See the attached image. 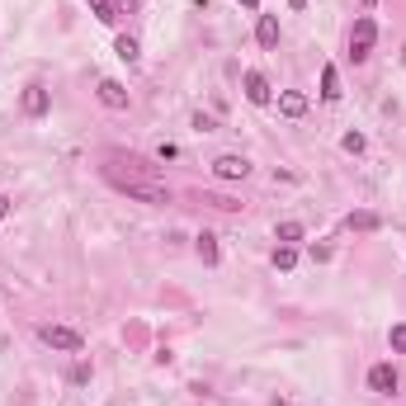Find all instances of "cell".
<instances>
[{"mask_svg": "<svg viewBox=\"0 0 406 406\" xmlns=\"http://www.w3.org/2000/svg\"><path fill=\"white\" fill-rule=\"evenodd\" d=\"M104 180H109L118 194L137 199V203H170V190L151 180V165H147V161L137 165V170H128V175H123L118 165H104Z\"/></svg>", "mask_w": 406, "mask_h": 406, "instance_id": "6da1fadb", "label": "cell"}, {"mask_svg": "<svg viewBox=\"0 0 406 406\" xmlns=\"http://www.w3.org/2000/svg\"><path fill=\"white\" fill-rule=\"evenodd\" d=\"M373 38H378V24H373L369 15H359V19H354V33H350V57L354 62H364V57L373 53Z\"/></svg>", "mask_w": 406, "mask_h": 406, "instance_id": "7a4b0ae2", "label": "cell"}, {"mask_svg": "<svg viewBox=\"0 0 406 406\" xmlns=\"http://www.w3.org/2000/svg\"><path fill=\"white\" fill-rule=\"evenodd\" d=\"M38 335H43V345H53V350H71V354L81 350V335H76L71 326H43Z\"/></svg>", "mask_w": 406, "mask_h": 406, "instance_id": "3957f363", "label": "cell"}, {"mask_svg": "<svg viewBox=\"0 0 406 406\" xmlns=\"http://www.w3.org/2000/svg\"><path fill=\"white\" fill-rule=\"evenodd\" d=\"M369 387H373L378 397H392V392H397V369H392V364H373V369H369Z\"/></svg>", "mask_w": 406, "mask_h": 406, "instance_id": "277c9868", "label": "cell"}, {"mask_svg": "<svg viewBox=\"0 0 406 406\" xmlns=\"http://www.w3.org/2000/svg\"><path fill=\"white\" fill-rule=\"evenodd\" d=\"M213 175L217 180H246V175H250V161H246V156H217Z\"/></svg>", "mask_w": 406, "mask_h": 406, "instance_id": "5b68a950", "label": "cell"}, {"mask_svg": "<svg viewBox=\"0 0 406 406\" xmlns=\"http://www.w3.org/2000/svg\"><path fill=\"white\" fill-rule=\"evenodd\" d=\"M246 100H250V104H270V100H274L270 81H265L260 71H246Z\"/></svg>", "mask_w": 406, "mask_h": 406, "instance_id": "8992f818", "label": "cell"}, {"mask_svg": "<svg viewBox=\"0 0 406 406\" xmlns=\"http://www.w3.org/2000/svg\"><path fill=\"white\" fill-rule=\"evenodd\" d=\"M279 113H284V118H302V113H307V95H302V90H284V95H279Z\"/></svg>", "mask_w": 406, "mask_h": 406, "instance_id": "52a82bcc", "label": "cell"}, {"mask_svg": "<svg viewBox=\"0 0 406 406\" xmlns=\"http://www.w3.org/2000/svg\"><path fill=\"white\" fill-rule=\"evenodd\" d=\"M100 104L104 109H128V90L118 81H100Z\"/></svg>", "mask_w": 406, "mask_h": 406, "instance_id": "ba28073f", "label": "cell"}, {"mask_svg": "<svg viewBox=\"0 0 406 406\" xmlns=\"http://www.w3.org/2000/svg\"><path fill=\"white\" fill-rule=\"evenodd\" d=\"M24 113L28 118H43V113H48V90H43V85H28L24 90Z\"/></svg>", "mask_w": 406, "mask_h": 406, "instance_id": "9c48e42d", "label": "cell"}, {"mask_svg": "<svg viewBox=\"0 0 406 406\" xmlns=\"http://www.w3.org/2000/svg\"><path fill=\"white\" fill-rule=\"evenodd\" d=\"M255 43H260V48H279V19H274V15H260V24H255Z\"/></svg>", "mask_w": 406, "mask_h": 406, "instance_id": "30bf717a", "label": "cell"}, {"mask_svg": "<svg viewBox=\"0 0 406 406\" xmlns=\"http://www.w3.org/2000/svg\"><path fill=\"white\" fill-rule=\"evenodd\" d=\"M194 250H199L203 265H217V237L213 232H199V237H194Z\"/></svg>", "mask_w": 406, "mask_h": 406, "instance_id": "8fae6325", "label": "cell"}, {"mask_svg": "<svg viewBox=\"0 0 406 406\" xmlns=\"http://www.w3.org/2000/svg\"><path fill=\"white\" fill-rule=\"evenodd\" d=\"M322 100H340V76H335V66H322Z\"/></svg>", "mask_w": 406, "mask_h": 406, "instance_id": "7c38bea8", "label": "cell"}, {"mask_svg": "<svg viewBox=\"0 0 406 406\" xmlns=\"http://www.w3.org/2000/svg\"><path fill=\"white\" fill-rule=\"evenodd\" d=\"M345 227H350V232H378L382 222H378V213H350Z\"/></svg>", "mask_w": 406, "mask_h": 406, "instance_id": "4fadbf2b", "label": "cell"}, {"mask_svg": "<svg viewBox=\"0 0 406 406\" xmlns=\"http://www.w3.org/2000/svg\"><path fill=\"white\" fill-rule=\"evenodd\" d=\"M113 53H118V57H123V62H128V66H133L137 57H142V48H137V38H133V33H123V38L113 43Z\"/></svg>", "mask_w": 406, "mask_h": 406, "instance_id": "5bb4252c", "label": "cell"}, {"mask_svg": "<svg viewBox=\"0 0 406 406\" xmlns=\"http://www.w3.org/2000/svg\"><path fill=\"white\" fill-rule=\"evenodd\" d=\"M90 10H95L100 24H113V19H118V5H113V0H90Z\"/></svg>", "mask_w": 406, "mask_h": 406, "instance_id": "9a60e30c", "label": "cell"}, {"mask_svg": "<svg viewBox=\"0 0 406 406\" xmlns=\"http://www.w3.org/2000/svg\"><path fill=\"white\" fill-rule=\"evenodd\" d=\"M284 246H293V241H302V222H279V232H274Z\"/></svg>", "mask_w": 406, "mask_h": 406, "instance_id": "2e32d148", "label": "cell"}, {"mask_svg": "<svg viewBox=\"0 0 406 406\" xmlns=\"http://www.w3.org/2000/svg\"><path fill=\"white\" fill-rule=\"evenodd\" d=\"M293 265H298V250L293 246H279L274 250V270H293Z\"/></svg>", "mask_w": 406, "mask_h": 406, "instance_id": "e0dca14e", "label": "cell"}, {"mask_svg": "<svg viewBox=\"0 0 406 406\" xmlns=\"http://www.w3.org/2000/svg\"><path fill=\"white\" fill-rule=\"evenodd\" d=\"M340 147H345L350 156H359V151H364V137H359V133H345V142H340Z\"/></svg>", "mask_w": 406, "mask_h": 406, "instance_id": "ac0fdd59", "label": "cell"}, {"mask_svg": "<svg viewBox=\"0 0 406 406\" xmlns=\"http://www.w3.org/2000/svg\"><path fill=\"white\" fill-rule=\"evenodd\" d=\"M175 156H180V147H175V142H161V147H156V161H175Z\"/></svg>", "mask_w": 406, "mask_h": 406, "instance_id": "d6986e66", "label": "cell"}, {"mask_svg": "<svg viewBox=\"0 0 406 406\" xmlns=\"http://www.w3.org/2000/svg\"><path fill=\"white\" fill-rule=\"evenodd\" d=\"M387 340H392V350H406V322L392 326V335H387Z\"/></svg>", "mask_w": 406, "mask_h": 406, "instance_id": "ffe728a7", "label": "cell"}, {"mask_svg": "<svg viewBox=\"0 0 406 406\" xmlns=\"http://www.w3.org/2000/svg\"><path fill=\"white\" fill-rule=\"evenodd\" d=\"M194 128H199V133H213L217 123H213V118H208V113H194Z\"/></svg>", "mask_w": 406, "mask_h": 406, "instance_id": "44dd1931", "label": "cell"}, {"mask_svg": "<svg viewBox=\"0 0 406 406\" xmlns=\"http://www.w3.org/2000/svg\"><path fill=\"white\" fill-rule=\"evenodd\" d=\"M5 213H10V199H5V194H0V217H5Z\"/></svg>", "mask_w": 406, "mask_h": 406, "instance_id": "7402d4cb", "label": "cell"}, {"mask_svg": "<svg viewBox=\"0 0 406 406\" xmlns=\"http://www.w3.org/2000/svg\"><path fill=\"white\" fill-rule=\"evenodd\" d=\"M113 5H123V10H133V5H137V0H113Z\"/></svg>", "mask_w": 406, "mask_h": 406, "instance_id": "603a6c76", "label": "cell"}, {"mask_svg": "<svg viewBox=\"0 0 406 406\" xmlns=\"http://www.w3.org/2000/svg\"><path fill=\"white\" fill-rule=\"evenodd\" d=\"M241 5H246V10H255V5H260V0H241Z\"/></svg>", "mask_w": 406, "mask_h": 406, "instance_id": "cb8c5ba5", "label": "cell"}, {"mask_svg": "<svg viewBox=\"0 0 406 406\" xmlns=\"http://www.w3.org/2000/svg\"><path fill=\"white\" fill-rule=\"evenodd\" d=\"M373 5H378V0H364V10H373Z\"/></svg>", "mask_w": 406, "mask_h": 406, "instance_id": "d4e9b609", "label": "cell"}]
</instances>
